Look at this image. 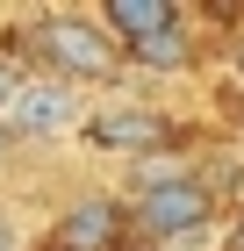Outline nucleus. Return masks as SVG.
I'll return each mask as SVG.
<instances>
[{"mask_svg": "<svg viewBox=\"0 0 244 251\" xmlns=\"http://www.w3.org/2000/svg\"><path fill=\"white\" fill-rule=\"evenodd\" d=\"M115 230H122L115 201H79V208H65V223L51 230V244H43V251H108Z\"/></svg>", "mask_w": 244, "mask_h": 251, "instance_id": "20e7f679", "label": "nucleus"}, {"mask_svg": "<svg viewBox=\"0 0 244 251\" xmlns=\"http://www.w3.org/2000/svg\"><path fill=\"white\" fill-rule=\"evenodd\" d=\"M7 244H15V230H7V215H0V251H7Z\"/></svg>", "mask_w": 244, "mask_h": 251, "instance_id": "1a4fd4ad", "label": "nucleus"}, {"mask_svg": "<svg viewBox=\"0 0 244 251\" xmlns=\"http://www.w3.org/2000/svg\"><path fill=\"white\" fill-rule=\"evenodd\" d=\"M237 65H244V36H237Z\"/></svg>", "mask_w": 244, "mask_h": 251, "instance_id": "f8f14e48", "label": "nucleus"}, {"mask_svg": "<svg viewBox=\"0 0 244 251\" xmlns=\"http://www.w3.org/2000/svg\"><path fill=\"white\" fill-rule=\"evenodd\" d=\"M230 251H244V230H237V237H230Z\"/></svg>", "mask_w": 244, "mask_h": 251, "instance_id": "9d476101", "label": "nucleus"}, {"mask_svg": "<svg viewBox=\"0 0 244 251\" xmlns=\"http://www.w3.org/2000/svg\"><path fill=\"white\" fill-rule=\"evenodd\" d=\"M208 215H216V201H208L201 179H151L136 194V223L151 237H187V230H201Z\"/></svg>", "mask_w": 244, "mask_h": 251, "instance_id": "7ed1b4c3", "label": "nucleus"}, {"mask_svg": "<svg viewBox=\"0 0 244 251\" xmlns=\"http://www.w3.org/2000/svg\"><path fill=\"white\" fill-rule=\"evenodd\" d=\"M101 29H122V36H130V50H136L144 36L172 29V7H165V0H115L108 15H101Z\"/></svg>", "mask_w": 244, "mask_h": 251, "instance_id": "423d86ee", "label": "nucleus"}, {"mask_svg": "<svg viewBox=\"0 0 244 251\" xmlns=\"http://www.w3.org/2000/svg\"><path fill=\"white\" fill-rule=\"evenodd\" d=\"M15 86H22V72H15L7 58H0V108H7V94H15Z\"/></svg>", "mask_w": 244, "mask_h": 251, "instance_id": "6e6552de", "label": "nucleus"}, {"mask_svg": "<svg viewBox=\"0 0 244 251\" xmlns=\"http://www.w3.org/2000/svg\"><path fill=\"white\" fill-rule=\"evenodd\" d=\"M94 144H115V151H144V144H165V115H151V108H101L86 122Z\"/></svg>", "mask_w": 244, "mask_h": 251, "instance_id": "39448f33", "label": "nucleus"}, {"mask_svg": "<svg viewBox=\"0 0 244 251\" xmlns=\"http://www.w3.org/2000/svg\"><path fill=\"white\" fill-rule=\"evenodd\" d=\"M7 144H15V136H7V129H0V151H7Z\"/></svg>", "mask_w": 244, "mask_h": 251, "instance_id": "9b49d317", "label": "nucleus"}, {"mask_svg": "<svg viewBox=\"0 0 244 251\" xmlns=\"http://www.w3.org/2000/svg\"><path fill=\"white\" fill-rule=\"evenodd\" d=\"M136 58H144V65H158V72L187 65V36H180V22H172V29H158V36H144V43H136Z\"/></svg>", "mask_w": 244, "mask_h": 251, "instance_id": "0eeeda50", "label": "nucleus"}, {"mask_svg": "<svg viewBox=\"0 0 244 251\" xmlns=\"http://www.w3.org/2000/svg\"><path fill=\"white\" fill-rule=\"evenodd\" d=\"M36 50L65 79H108L115 72V36L101 29V22H86V15H51L36 29Z\"/></svg>", "mask_w": 244, "mask_h": 251, "instance_id": "f257e3e1", "label": "nucleus"}, {"mask_svg": "<svg viewBox=\"0 0 244 251\" xmlns=\"http://www.w3.org/2000/svg\"><path fill=\"white\" fill-rule=\"evenodd\" d=\"M79 122V100L65 79H22L15 94H7V108H0V129L7 136H57Z\"/></svg>", "mask_w": 244, "mask_h": 251, "instance_id": "f03ea898", "label": "nucleus"}]
</instances>
